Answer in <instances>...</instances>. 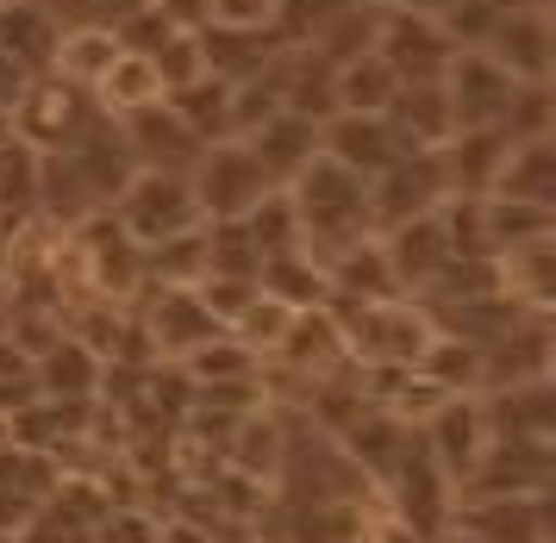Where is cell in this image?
<instances>
[{"label":"cell","mask_w":556,"mask_h":543,"mask_svg":"<svg viewBox=\"0 0 556 543\" xmlns=\"http://www.w3.org/2000/svg\"><path fill=\"white\" fill-rule=\"evenodd\" d=\"M281 0H206V25H238V31H263L276 25Z\"/></svg>","instance_id":"836d02e7"},{"label":"cell","mask_w":556,"mask_h":543,"mask_svg":"<svg viewBox=\"0 0 556 543\" xmlns=\"http://www.w3.org/2000/svg\"><path fill=\"white\" fill-rule=\"evenodd\" d=\"M288 313H294V306H281V300H269L263 288H256V294L244 300V313H238V319L226 325V338H238V344L251 350L256 363H269V350H276V338L288 331Z\"/></svg>","instance_id":"f546056e"},{"label":"cell","mask_w":556,"mask_h":543,"mask_svg":"<svg viewBox=\"0 0 556 543\" xmlns=\"http://www.w3.org/2000/svg\"><path fill=\"white\" fill-rule=\"evenodd\" d=\"M31 81H38V75H26L20 63H13V56H7V50H0V113H13V106H20V94H26Z\"/></svg>","instance_id":"d590c367"},{"label":"cell","mask_w":556,"mask_h":543,"mask_svg":"<svg viewBox=\"0 0 556 543\" xmlns=\"http://www.w3.org/2000/svg\"><path fill=\"white\" fill-rule=\"evenodd\" d=\"M494 194L501 200H531V206H556V144L551 138H526V144L506 150Z\"/></svg>","instance_id":"603a6c76"},{"label":"cell","mask_w":556,"mask_h":543,"mask_svg":"<svg viewBox=\"0 0 556 543\" xmlns=\"http://www.w3.org/2000/svg\"><path fill=\"white\" fill-rule=\"evenodd\" d=\"M513 138H506L501 125H488V131H451L444 144H438V169H444V194H463V200H488L494 194V181H501V163Z\"/></svg>","instance_id":"5bb4252c"},{"label":"cell","mask_w":556,"mask_h":543,"mask_svg":"<svg viewBox=\"0 0 556 543\" xmlns=\"http://www.w3.org/2000/svg\"><path fill=\"white\" fill-rule=\"evenodd\" d=\"M394 88H401V75L388 70L376 50H363V56H351V63H338V70H331L338 113H381V106L394 100Z\"/></svg>","instance_id":"83f0119b"},{"label":"cell","mask_w":556,"mask_h":543,"mask_svg":"<svg viewBox=\"0 0 556 543\" xmlns=\"http://www.w3.org/2000/svg\"><path fill=\"white\" fill-rule=\"evenodd\" d=\"M31 219H38V150L0 138V231H20Z\"/></svg>","instance_id":"4316f807"},{"label":"cell","mask_w":556,"mask_h":543,"mask_svg":"<svg viewBox=\"0 0 556 543\" xmlns=\"http://www.w3.org/2000/svg\"><path fill=\"white\" fill-rule=\"evenodd\" d=\"M38 7H45L56 25H113V31H119L144 0H38Z\"/></svg>","instance_id":"1f68e13d"},{"label":"cell","mask_w":556,"mask_h":543,"mask_svg":"<svg viewBox=\"0 0 556 543\" xmlns=\"http://www.w3.org/2000/svg\"><path fill=\"white\" fill-rule=\"evenodd\" d=\"M0 138H13V113H0Z\"/></svg>","instance_id":"f35d334b"},{"label":"cell","mask_w":556,"mask_h":543,"mask_svg":"<svg viewBox=\"0 0 556 543\" xmlns=\"http://www.w3.org/2000/svg\"><path fill=\"white\" fill-rule=\"evenodd\" d=\"M551 263H556V238L501 250V256H494V281H501L506 300H519L531 313H551Z\"/></svg>","instance_id":"7402d4cb"},{"label":"cell","mask_w":556,"mask_h":543,"mask_svg":"<svg viewBox=\"0 0 556 543\" xmlns=\"http://www.w3.org/2000/svg\"><path fill=\"white\" fill-rule=\"evenodd\" d=\"M188 188L201 200V219H244L276 181L263 175V163H256V150L244 144V138H219V144H206L201 156H194Z\"/></svg>","instance_id":"3957f363"},{"label":"cell","mask_w":556,"mask_h":543,"mask_svg":"<svg viewBox=\"0 0 556 543\" xmlns=\"http://www.w3.org/2000/svg\"><path fill=\"white\" fill-rule=\"evenodd\" d=\"M156 20H169L176 31H201L206 25V0H144Z\"/></svg>","instance_id":"e575fe53"},{"label":"cell","mask_w":556,"mask_h":543,"mask_svg":"<svg viewBox=\"0 0 556 543\" xmlns=\"http://www.w3.org/2000/svg\"><path fill=\"white\" fill-rule=\"evenodd\" d=\"M444 200V169H438V150H401L381 175H369V219L376 231L401 219H419Z\"/></svg>","instance_id":"9c48e42d"},{"label":"cell","mask_w":556,"mask_h":543,"mask_svg":"<svg viewBox=\"0 0 556 543\" xmlns=\"http://www.w3.org/2000/svg\"><path fill=\"white\" fill-rule=\"evenodd\" d=\"M106 113L94 106V94L70 88L63 75H38L20 106H13V138L26 150H70L76 138H88Z\"/></svg>","instance_id":"277c9868"},{"label":"cell","mask_w":556,"mask_h":543,"mask_svg":"<svg viewBox=\"0 0 556 543\" xmlns=\"http://www.w3.org/2000/svg\"><path fill=\"white\" fill-rule=\"evenodd\" d=\"M269 363L288 369L294 381H306V388L351 363V344H344V325H338V313H331V300L326 306H294V313H288V331L276 338Z\"/></svg>","instance_id":"ba28073f"},{"label":"cell","mask_w":556,"mask_h":543,"mask_svg":"<svg viewBox=\"0 0 556 543\" xmlns=\"http://www.w3.org/2000/svg\"><path fill=\"white\" fill-rule=\"evenodd\" d=\"M144 294H151L144 300V331H151L156 356L181 363V356H194L201 344L226 338V325L206 313V300L194 288H144Z\"/></svg>","instance_id":"8fae6325"},{"label":"cell","mask_w":556,"mask_h":543,"mask_svg":"<svg viewBox=\"0 0 556 543\" xmlns=\"http://www.w3.org/2000/svg\"><path fill=\"white\" fill-rule=\"evenodd\" d=\"M319 150H326L331 163H344L351 175H381L394 156H401V138H394V125L381 119V113H331L319 125Z\"/></svg>","instance_id":"9a60e30c"},{"label":"cell","mask_w":556,"mask_h":543,"mask_svg":"<svg viewBox=\"0 0 556 543\" xmlns=\"http://www.w3.org/2000/svg\"><path fill=\"white\" fill-rule=\"evenodd\" d=\"M363 543H431L426 531H413V525H401L394 513H381L376 525H363Z\"/></svg>","instance_id":"8d00e7d4"},{"label":"cell","mask_w":556,"mask_h":543,"mask_svg":"<svg viewBox=\"0 0 556 543\" xmlns=\"http://www.w3.org/2000/svg\"><path fill=\"white\" fill-rule=\"evenodd\" d=\"M431 543H481V538H476V531H463V525L451 519L444 531H438V538H431Z\"/></svg>","instance_id":"74e56055"},{"label":"cell","mask_w":556,"mask_h":543,"mask_svg":"<svg viewBox=\"0 0 556 543\" xmlns=\"http://www.w3.org/2000/svg\"><path fill=\"white\" fill-rule=\"evenodd\" d=\"M156 100H169V88H163L156 63L138 56V50H119L113 70L94 81V106H101L106 119H126V113H138V106H156Z\"/></svg>","instance_id":"ffe728a7"},{"label":"cell","mask_w":556,"mask_h":543,"mask_svg":"<svg viewBox=\"0 0 556 543\" xmlns=\"http://www.w3.org/2000/svg\"><path fill=\"white\" fill-rule=\"evenodd\" d=\"M256 288L281 306H326L331 300V281H326V263L313 250H281L256 269Z\"/></svg>","instance_id":"d4e9b609"},{"label":"cell","mask_w":556,"mask_h":543,"mask_svg":"<svg viewBox=\"0 0 556 543\" xmlns=\"http://www.w3.org/2000/svg\"><path fill=\"white\" fill-rule=\"evenodd\" d=\"M481 50H488L513 81H551V7H519V13H501Z\"/></svg>","instance_id":"2e32d148"},{"label":"cell","mask_w":556,"mask_h":543,"mask_svg":"<svg viewBox=\"0 0 556 543\" xmlns=\"http://www.w3.org/2000/svg\"><path fill=\"white\" fill-rule=\"evenodd\" d=\"M151 63H156V75H163V88L194 81V75L206 70V63H201V31H169V38L151 50Z\"/></svg>","instance_id":"d6a6232c"},{"label":"cell","mask_w":556,"mask_h":543,"mask_svg":"<svg viewBox=\"0 0 556 543\" xmlns=\"http://www.w3.org/2000/svg\"><path fill=\"white\" fill-rule=\"evenodd\" d=\"M376 56L401 81H444L456 56V38L444 31L438 13H406V7H381V25H376Z\"/></svg>","instance_id":"5b68a950"},{"label":"cell","mask_w":556,"mask_h":543,"mask_svg":"<svg viewBox=\"0 0 556 543\" xmlns=\"http://www.w3.org/2000/svg\"><path fill=\"white\" fill-rule=\"evenodd\" d=\"M413 431H419L426 456L438 463V469H444V481H451V488H463V481L476 475L481 450H488V419H481V394H451L426 425H413Z\"/></svg>","instance_id":"30bf717a"},{"label":"cell","mask_w":556,"mask_h":543,"mask_svg":"<svg viewBox=\"0 0 556 543\" xmlns=\"http://www.w3.org/2000/svg\"><path fill=\"white\" fill-rule=\"evenodd\" d=\"M551 81H519V94H513V106H506L501 131L513 138V144H526V138H551Z\"/></svg>","instance_id":"4dcf8cb0"},{"label":"cell","mask_w":556,"mask_h":543,"mask_svg":"<svg viewBox=\"0 0 556 543\" xmlns=\"http://www.w3.org/2000/svg\"><path fill=\"white\" fill-rule=\"evenodd\" d=\"M244 144L256 150V163H263V175L276 181V188H288L294 175L319 156V125L313 119H301V113H276V119H263L244 138Z\"/></svg>","instance_id":"d6986e66"},{"label":"cell","mask_w":556,"mask_h":543,"mask_svg":"<svg viewBox=\"0 0 556 543\" xmlns=\"http://www.w3.org/2000/svg\"><path fill=\"white\" fill-rule=\"evenodd\" d=\"M106 213H113V225H119L138 250H151V244H163V238H181V231L206 225L201 200H194V188H188V175H176V169H131V181L119 188V200H113Z\"/></svg>","instance_id":"7a4b0ae2"},{"label":"cell","mask_w":556,"mask_h":543,"mask_svg":"<svg viewBox=\"0 0 556 543\" xmlns=\"http://www.w3.org/2000/svg\"><path fill=\"white\" fill-rule=\"evenodd\" d=\"M56 45H63V25L38 0H0V50L26 75H51Z\"/></svg>","instance_id":"ac0fdd59"},{"label":"cell","mask_w":556,"mask_h":543,"mask_svg":"<svg viewBox=\"0 0 556 543\" xmlns=\"http://www.w3.org/2000/svg\"><path fill=\"white\" fill-rule=\"evenodd\" d=\"M119 138H126V150H131L138 169H176V175H188L194 169V156L206 150L201 138L181 125V113L169 106V100L126 113V119H119Z\"/></svg>","instance_id":"7c38bea8"},{"label":"cell","mask_w":556,"mask_h":543,"mask_svg":"<svg viewBox=\"0 0 556 543\" xmlns=\"http://www.w3.org/2000/svg\"><path fill=\"white\" fill-rule=\"evenodd\" d=\"M244 231H251V244L263 263L281 256V250H301V213H294L288 188H269V194L256 200L251 213H244Z\"/></svg>","instance_id":"f1b7e54d"},{"label":"cell","mask_w":556,"mask_h":543,"mask_svg":"<svg viewBox=\"0 0 556 543\" xmlns=\"http://www.w3.org/2000/svg\"><path fill=\"white\" fill-rule=\"evenodd\" d=\"M119 31L113 25H63V45H56V63L51 75H63L70 88H81V94H94V81H101L106 70H113V56H119Z\"/></svg>","instance_id":"44dd1931"},{"label":"cell","mask_w":556,"mask_h":543,"mask_svg":"<svg viewBox=\"0 0 556 543\" xmlns=\"http://www.w3.org/2000/svg\"><path fill=\"white\" fill-rule=\"evenodd\" d=\"M169 106L181 113V125H188L201 144H219V138H231V81H226V75L201 70L194 81L169 88Z\"/></svg>","instance_id":"cb8c5ba5"},{"label":"cell","mask_w":556,"mask_h":543,"mask_svg":"<svg viewBox=\"0 0 556 543\" xmlns=\"http://www.w3.org/2000/svg\"><path fill=\"white\" fill-rule=\"evenodd\" d=\"M288 200L301 213V250H313L319 263L376 231V219H369V181L351 175L344 163H331L326 150L288 181Z\"/></svg>","instance_id":"6da1fadb"},{"label":"cell","mask_w":556,"mask_h":543,"mask_svg":"<svg viewBox=\"0 0 556 543\" xmlns=\"http://www.w3.org/2000/svg\"><path fill=\"white\" fill-rule=\"evenodd\" d=\"M481 543H551V494H506V500H456L451 513Z\"/></svg>","instance_id":"4fadbf2b"},{"label":"cell","mask_w":556,"mask_h":543,"mask_svg":"<svg viewBox=\"0 0 556 543\" xmlns=\"http://www.w3.org/2000/svg\"><path fill=\"white\" fill-rule=\"evenodd\" d=\"M381 119L394 125V138H401L406 150H438L456 131L451 125V100H444L438 81H401L394 100L381 106Z\"/></svg>","instance_id":"e0dca14e"},{"label":"cell","mask_w":556,"mask_h":543,"mask_svg":"<svg viewBox=\"0 0 556 543\" xmlns=\"http://www.w3.org/2000/svg\"><path fill=\"white\" fill-rule=\"evenodd\" d=\"M481 225H488V256L519 244H538V238H556V213L551 206H531V200H481Z\"/></svg>","instance_id":"484cf974"},{"label":"cell","mask_w":556,"mask_h":543,"mask_svg":"<svg viewBox=\"0 0 556 543\" xmlns=\"http://www.w3.org/2000/svg\"><path fill=\"white\" fill-rule=\"evenodd\" d=\"M438 88H444V100H451L456 131H488V125H501L506 106H513V94H519V81H513L488 50H456Z\"/></svg>","instance_id":"8992f818"},{"label":"cell","mask_w":556,"mask_h":543,"mask_svg":"<svg viewBox=\"0 0 556 543\" xmlns=\"http://www.w3.org/2000/svg\"><path fill=\"white\" fill-rule=\"evenodd\" d=\"M70 238H76V256H81V269H88L94 300H106V306H113V300L144 294V250L131 244L119 225H113V213L81 219Z\"/></svg>","instance_id":"52a82bcc"}]
</instances>
